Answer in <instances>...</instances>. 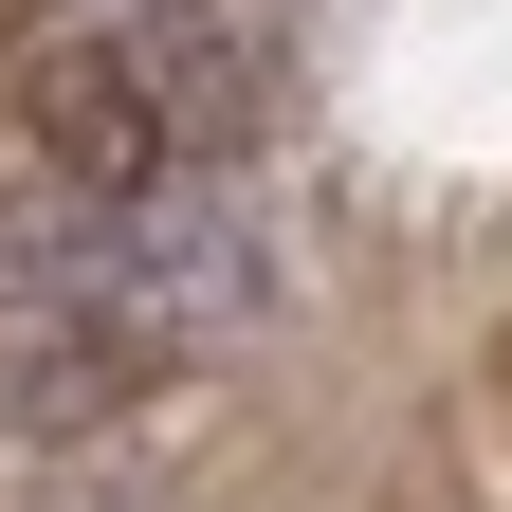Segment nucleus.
I'll list each match as a JSON object with an SVG mask.
<instances>
[{"label": "nucleus", "instance_id": "nucleus-1", "mask_svg": "<svg viewBox=\"0 0 512 512\" xmlns=\"http://www.w3.org/2000/svg\"><path fill=\"white\" fill-rule=\"evenodd\" d=\"M128 384H147V348H128V311H110V238L0 275V439L74 458V439L128 421Z\"/></svg>", "mask_w": 512, "mask_h": 512}, {"label": "nucleus", "instance_id": "nucleus-3", "mask_svg": "<svg viewBox=\"0 0 512 512\" xmlns=\"http://www.w3.org/2000/svg\"><path fill=\"white\" fill-rule=\"evenodd\" d=\"M37 147H55V183H74V202L147 220V202H165V110H147V55H128V37L37 55Z\"/></svg>", "mask_w": 512, "mask_h": 512}, {"label": "nucleus", "instance_id": "nucleus-2", "mask_svg": "<svg viewBox=\"0 0 512 512\" xmlns=\"http://www.w3.org/2000/svg\"><path fill=\"white\" fill-rule=\"evenodd\" d=\"M110 311H128V348H147V366L238 348L256 311H275V238H256V202H220V183H165L147 220H110Z\"/></svg>", "mask_w": 512, "mask_h": 512}]
</instances>
